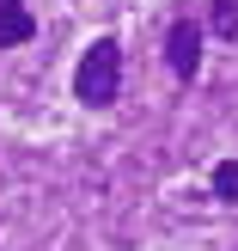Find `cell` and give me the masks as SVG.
Returning <instances> with one entry per match:
<instances>
[{
  "instance_id": "4",
  "label": "cell",
  "mask_w": 238,
  "mask_h": 251,
  "mask_svg": "<svg viewBox=\"0 0 238 251\" xmlns=\"http://www.w3.org/2000/svg\"><path fill=\"white\" fill-rule=\"evenodd\" d=\"M208 31L232 43V37H238V0H214V6H208Z\"/></svg>"
},
{
  "instance_id": "2",
  "label": "cell",
  "mask_w": 238,
  "mask_h": 251,
  "mask_svg": "<svg viewBox=\"0 0 238 251\" xmlns=\"http://www.w3.org/2000/svg\"><path fill=\"white\" fill-rule=\"evenodd\" d=\"M165 68L177 80H195V68H202V25L195 19H177L165 31Z\"/></svg>"
},
{
  "instance_id": "5",
  "label": "cell",
  "mask_w": 238,
  "mask_h": 251,
  "mask_svg": "<svg viewBox=\"0 0 238 251\" xmlns=\"http://www.w3.org/2000/svg\"><path fill=\"white\" fill-rule=\"evenodd\" d=\"M214 196L220 202H238V159H220L214 166Z\"/></svg>"
},
{
  "instance_id": "3",
  "label": "cell",
  "mask_w": 238,
  "mask_h": 251,
  "mask_svg": "<svg viewBox=\"0 0 238 251\" xmlns=\"http://www.w3.org/2000/svg\"><path fill=\"white\" fill-rule=\"evenodd\" d=\"M31 37H37L31 6H19V0H0V49H19V43H31Z\"/></svg>"
},
{
  "instance_id": "1",
  "label": "cell",
  "mask_w": 238,
  "mask_h": 251,
  "mask_svg": "<svg viewBox=\"0 0 238 251\" xmlns=\"http://www.w3.org/2000/svg\"><path fill=\"white\" fill-rule=\"evenodd\" d=\"M73 92H80V104H92V110L116 104V92H122V49H116V37H98V43L80 55Z\"/></svg>"
}]
</instances>
